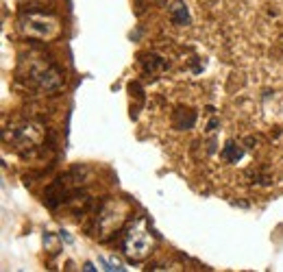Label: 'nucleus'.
Returning <instances> with one entry per match:
<instances>
[{
    "mask_svg": "<svg viewBox=\"0 0 283 272\" xmlns=\"http://www.w3.org/2000/svg\"><path fill=\"white\" fill-rule=\"evenodd\" d=\"M126 214H129V205L124 200H107V203L100 207L98 216L94 220V229H92V235L98 240H105L109 238L111 233L122 226V222L126 220Z\"/></svg>",
    "mask_w": 283,
    "mask_h": 272,
    "instance_id": "1",
    "label": "nucleus"
},
{
    "mask_svg": "<svg viewBox=\"0 0 283 272\" xmlns=\"http://www.w3.org/2000/svg\"><path fill=\"white\" fill-rule=\"evenodd\" d=\"M20 31L28 37H37V39H53L57 37L61 31V24L55 16L48 13H39V11H27L20 18Z\"/></svg>",
    "mask_w": 283,
    "mask_h": 272,
    "instance_id": "2",
    "label": "nucleus"
},
{
    "mask_svg": "<svg viewBox=\"0 0 283 272\" xmlns=\"http://www.w3.org/2000/svg\"><path fill=\"white\" fill-rule=\"evenodd\" d=\"M27 79L31 81L35 87H39L42 92H59L63 87V77L55 65L50 63H42V61H31L28 65Z\"/></svg>",
    "mask_w": 283,
    "mask_h": 272,
    "instance_id": "3",
    "label": "nucleus"
},
{
    "mask_svg": "<svg viewBox=\"0 0 283 272\" xmlns=\"http://www.w3.org/2000/svg\"><path fill=\"white\" fill-rule=\"evenodd\" d=\"M122 248H124V255L129 257L131 261H142L150 255V250H153V240H150L148 231L144 229V224L138 222L135 226H131V231L124 235Z\"/></svg>",
    "mask_w": 283,
    "mask_h": 272,
    "instance_id": "4",
    "label": "nucleus"
},
{
    "mask_svg": "<svg viewBox=\"0 0 283 272\" xmlns=\"http://www.w3.org/2000/svg\"><path fill=\"white\" fill-rule=\"evenodd\" d=\"M13 144H16L18 150H22V153H28V150L37 148L39 144H42L44 139V131L42 127H37V124L28 122V124H20V127L13 129Z\"/></svg>",
    "mask_w": 283,
    "mask_h": 272,
    "instance_id": "5",
    "label": "nucleus"
},
{
    "mask_svg": "<svg viewBox=\"0 0 283 272\" xmlns=\"http://www.w3.org/2000/svg\"><path fill=\"white\" fill-rule=\"evenodd\" d=\"M196 124V111L190 107H176L172 113V127L176 131H190Z\"/></svg>",
    "mask_w": 283,
    "mask_h": 272,
    "instance_id": "6",
    "label": "nucleus"
},
{
    "mask_svg": "<svg viewBox=\"0 0 283 272\" xmlns=\"http://www.w3.org/2000/svg\"><path fill=\"white\" fill-rule=\"evenodd\" d=\"M170 20H172V24H176V27H185L190 22V11L183 0H174L172 2V7H170Z\"/></svg>",
    "mask_w": 283,
    "mask_h": 272,
    "instance_id": "7",
    "label": "nucleus"
},
{
    "mask_svg": "<svg viewBox=\"0 0 283 272\" xmlns=\"http://www.w3.org/2000/svg\"><path fill=\"white\" fill-rule=\"evenodd\" d=\"M220 157H222V161H226V163H237V161L244 157V148L235 142H226L225 148H222V153H220Z\"/></svg>",
    "mask_w": 283,
    "mask_h": 272,
    "instance_id": "8",
    "label": "nucleus"
},
{
    "mask_svg": "<svg viewBox=\"0 0 283 272\" xmlns=\"http://www.w3.org/2000/svg\"><path fill=\"white\" fill-rule=\"evenodd\" d=\"M142 63H144L146 72H153V70H157V68H166V61L159 57V54H148Z\"/></svg>",
    "mask_w": 283,
    "mask_h": 272,
    "instance_id": "9",
    "label": "nucleus"
},
{
    "mask_svg": "<svg viewBox=\"0 0 283 272\" xmlns=\"http://www.w3.org/2000/svg\"><path fill=\"white\" fill-rule=\"evenodd\" d=\"M98 264L103 266V270H124V266L115 257H98Z\"/></svg>",
    "mask_w": 283,
    "mask_h": 272,
    "instance_id": "10",
    "label": "nucleus"
},
{
    "mask_svg": "<svg viewBox=\"0 0 283 272\" xmlns=\"http://www.w3.org/2000/svg\"><path fill=\"white\" fill-rule=\"evenodd\" d=\"M218 124H220V120H211V122L209 124H207V131H216V129H218Z\"/></svg>",
    "mask_w": 283,
    "mask_h": 272,
    "instance_id": "11",
    "label": "nucleus"
}]
</instances>
